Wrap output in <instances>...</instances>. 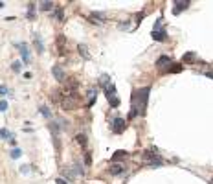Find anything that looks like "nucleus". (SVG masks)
<instances>
[{"label": "nucleus", "mask_w": 213, "mask_h": 184, "mask_svg": "<svg viewBox=\"0 0 213 184\" xmlns=\"http://www.w3.org/2000/svg\"><path fill=\"white\" fill-rule=\"evenodd\" d=\"M0 7H4V2H0Z\"/></svg>", "instance_id": "nucleus-29"}, {"label": "nucleus", "mask_w": 213, "mask_h": 184, "mask_svg": "<svg viewBox=\"0 0 213 184\" xmlns=\"http://www.w3.org/2000/svg\"><path fill=\"white\" fill-rule=\"evenodd\" d=\"M191 6V2L189 0H177L175 4H173V13L175 15H178V13H182L184 9H188Z\"/></svg>", "instance_id": "nucleus-5"}, {"label": "nucleus", "mask_w": 213, "mask_h": 184, "mask_svg": "<svg viewBox=\"0 0 213 184\" xmlns=\"http://www.w3.org/2000/svg\"><path fill=\"white\" fill-rule=\"evenodd\" d=\"M143 160H145L147 166H151V168H158V166L164 164V159H162V157H158L156 153H149V151L143 153Z\"/></svg>", "instance_id": "nucleus-3"}, {"label": "nucleus", "mask_w": 213, "mask_h": 184, "mask_svg": "<svg viewBox=\"0 0 213 184\" xmlns=\"http://www.w3.org/2000/svg\"><path fill=\"white\" fill-rule=\"evenodd\" d=\"M211 184H213V179H211Z\"/></svg>", "instance_id": "nucleus-30"}, {"label": "nucleus", "mask_w": 213, "mask_h": 184, "mask_svg": "<svg viewBox=\"0 0 213 184\" xmlns=\"http://www.w3.org/2000/svg\"><path fill=\"white\" fill-rule=\"evenodd\" d=\"M77 50H79V53H81L85 59H88V57H90V53H88V48H86L85 44H79V46H77Z\"/></svg>", "instance_id": "nucleus-14"}, {"label": "nucleus", "mask_w": 213, "mask_h": 184, "mask_svg": "<svg viewBox=\"0 0 213 184\" xmlns=\"http://www.w3.org/2000/svg\"><path fill=\"white\" fill-rule=\"evenodd\" d=\"M6 94H7V87H6V85H0V98L6 96Z\"/></svg>", "instance_id": "nucleus-25"}, {"label": "nucleus", "mask_w": 213, "mask_h": 184, "mask_svg": "<svg viewBox=\"0 0 213 184\" xmlns=\"http://www.w3.org/2000/svg\"><path fill=\"white\" fill-rule=\"evenodd\" d=\"M171 63H173V59H171V57H167V55H162V57H158V61H156V68H158L160 72H164V74H165Z\"/></svg>", "instance_id": "nucleus-4"}, {"label": "nucleus", "mask_w": 213, "mask_h": 184, "mask_svg": "<svg viewBox=\"0 0 213 184\" xmlns=\"http://www.w3.org/2000/svg\"><path fill=\"white\" fill-rule=\"evenodd\" d=\"M108 173H112V175H121V173H125V168H123L121 164H112V166L108 168Z\"/></svg>", "instance_id": "nucleus-9"}, {"label": "nucleus", "mask_w": 213, "mask_h": 184, "mask_svg": "<svg viewBox=\"0 0 213 184\" xmlns=\"http://www.w3.org/2000/svg\"><path fill=\"white\" fill-rule=\"evenodd\" d=\"M162 20H164V18L160 17V18L154 22V28H153V31H151L153 39H154V41H158V42H162V41H167V31H165L164 28L160 29V26H162Z\"/></svg>", "instance_id": "nucleus-2"}, {"label": "nucleus", "mask_w": 213, "mask_h": 184, "mask_svg": "<svg viewBox=\"0 0 213 184\" xmlns=\"http://www.w3.org/2000/svg\"><path fill=\"white\" fill-rule=\"evenodd\" d=\"M7 111V101H0V112Z\"/></svg>", "instance_id": "nucleus-26"}, {"label": "nucleus", "mask_w": 213, "mask_h": 184, "mask_svg": "<svg viewBox=\"0 0 213 184\" xmlns=\"http://www.w3.org/2000/svg\"><path fill=\"white\" fill-rule=\"evenodd\" d=\"M75 140H77V144H79L81 147H86V136H85V135H77Z\"/></svg>", "instance_id": "nucleus-17"}, {"label": "nucleus", "mask_w": 213, "mask_h": 184, "mask_svg": "<svg viewBox=\"0 0 213 184\" xmlns=\"http://www.w3.org/2000/svg\"><path fill=\"white\" fill-rule=\"evenodd\" d=\"M110 127H112V131H114V133H118V135H120V133H123V131H125V127H127V125H125V120H123V118H114Z\"/></svg>", "instance_id": "nucleus-6"}, {"label": "nucleus", "mask_w": 213, "mask_h": 184, "mask_svg": "<svg viewBox=\"0 0 213 184\" xmlns=\"http://www.w3.org/2000/svg\"><path fill=\"white\" fill-rule=\"evenodd\" d=\"M7 136H11V135L7 133V129H0V138H4V140H6Z\"/></svg>", "instance_id": "nucleus-24"}, {"label": "nucleus", "mask_w": 213, "mask_h": 184, "mask_svg": "<svg viewBox=\"0 0 213 184\" xmlns=\"http://www.w3.org/2000/svg\"><path fill=\"white\" fill-rule=\"evenodd\" d=\"M33 17H35V4L29 2L28 4V18H33Z\"/></svg>", "instance_id": "nucleus-16"}, {"label": "nucleus", "mask_w": 213, "mask_h": 184, "mask_svg": "<svg viewBox=\"0 0 213 184\" xmlns=\"http://www.w3.org/2000/svg\"><path fill=\"white\" fill-rule=\"evenodd\" d=\"M18 48H20V53H22V61H24V63H29V52H28V46L22 42V44H18Z\"/></svg>", "instance_id": "nucleus-10"}, {"label": "nucleus", "mask_w": 213, "mask_h": 184, "mask_svg": "<svg viewBox=\"0 0 213 184\" xmlns=\"http://www.w3.org/2000/svg\"><path fill=\"white\" fill-rule=\"evenodd\" d=\"M20 155H22V151H20V149H17V147L11 151V159H18Z\"/></svg>", "instance_id": "nucleus-22"}, {"label": "nucleus", "mask_w": 213, "mask_h": 184, "mask_svg": "<svg viewBox=\"0 0 213 184\" xmlns=\"http://www.w3.org/2000/svg\"><path fill=\"white\" fill-rule=\"evenodd\" d=\"M55 182H57V184H68V182H66V181H64V179H57Z\"/></svg>", "instance_id": "nucleus-27"}, {"label": "nucleus", "mask_w": 213, "mask_h": 184, "mask_svg": "<svg viewBox=\"0 0 213 184\" xmlns=\"http://www.w3.org/2000/svg\"><path fill=\"white\" fill-rule=\"evenodd\" d=\"M193 59H195V53H193V52L184 53V61H193Z\"/></svg>", "instance_id": "nucleus-21"}, {"label": "nucleus", "mask_w": 213, "mask_h": 184, "mask_svg": "<svg viewBox=\"0 0 213 184\" xmlns=\"http://www.w3.org/2000/svg\"><path fill=\"white\" fill-rule=\"evenodd\" d=\"M20 66H22V63H20V61H15V63L11 65V68H13V72H20Z\"/></svg>", "instance_id": "nucleus-20"}, {"label": "nucleus", "mask_w": 213, "mask_h": 184, "mask_svg": "<svg viewBox=\"0 0 213 184\" xmlns=\"http://www.w3.org/2000/svg\"><path fill=\"white\" fill-rule=\"evenodd\" d=\"M149 92L151 88L149 87H143V88H138L132 92V107H131V112H129V120L136 118V116H143L147 112V100H149Z\"/></svg>", "instance_id": "nucleus-1"}, {"label": "nucleus", "mask_w": 213, "mask_h": 184, "mask_svg": "<svg viewBox=\"0 0 213 184\" xmlns=\"http://www.w3.org/2000/svg\"><path fill=\"white\" fill-rule=\"evenodd\" d=\"M40 114H42L44 118H51V112H50L48 107H40Z\"/></svg>", "instance_id": "nucleus-19"}, {"label": "nucleus", "mask_w": 213, "mask_h": 184, "mask_svg": "<svg viewBox=\"0 0 213 184\" xmlns=\"http://www.w3.org/2000/svg\"><path fill=\"white\" fill-rule=\"evenodd\" d=\"M51 74H53V77H55L57 81H64V79H66V74H64V70H63L59 65H55V66L51 68Z\"/></svg>", "instance_id": "nucleus-7"}, {"label": "nucleus", "mask_w": 213, "mask_h": 184, "mask_svg": "<svg viewBox=\"0 0 213 184\" xmlns=\"http://www.w3.org/2000/svg\"><path fill=\"white\" fill-rule=\"evenodd\" d=\"M90 17H92V18H97L96 22H105V18H107V15H105V13H101V11H92V13H90Z\"/></svg>", "instance_id": "nucleus-11"}, {"label": "nucleus", "mask_w": 213, "mask_h": 184, "mask_svg": "<svg viewBox=\"0 0 213 184\" xmlns=\"http://www.w3.org/2000/svg\"><path fill=\"white\" fill-rule=\"evenodd\" d=\"M53 6H55L53 2H40V9H42V11H51Z\"/></svg>", "instance_id": "nucleus-15"}, {"label": "nucleus", "mask_w": 213, "mask_h": 184, "mask_svg": "<svg viewBox=\"0 0 213 184\" xmlns=\"http://www.w3.org/2000/svg\"><path fill=\"white\" fill-rule=\"evenodd\" d=\"M85 164H86V166H90V164H92V157H90V153H88V151H85Z\"/></svg>", "instance_id": "nucleus-23"}, {"label": "nucleus", "mask_w": 213, "mask_h": 184, "mask_svg": "<svg viewBox=\"0 0 213 184\" xmlns=\"http://www.w3.org/2000/svg\"><path fill=\"white\" fill-rule=\"evenodd\" d=\"M53 17H55V20L63 22V18H64V11H63V7H55V11H53Z\"/></svg>", "instance_id": "nucleus-12"}, {"label": "nucleus", "mask_w": 213, "mask_h": 184, "mask_svg": "<svg viewBox=\"0 0 213 184\" xmlns=\"http://www.w3.org/2000/svg\"><path fill=\"white\" fill-rule=\"evenodd\" d=\"M57 48H59V53H61V55L66 53V39H64V35H59V37H57Z\"/></svg>", "instance_id": "nucleus-8"}, {"label": "nucleus", "mask_w": 213, "mask_h": 184, "mask_svg": "<svg viewBox=\"0 0 213 184\" xmlns=\"http://www.w3.org/2000/svg\"><path fill=\"white\" fill-rule=\"evenodd\" d=\"M125 155H127L125 151H116V153L112 155V162H116V160H120V159H123Z\"/></svg>", "instance_id": "nucleus-18"}, {"label": "nucleus", "mask_w": 213, "mask_h": 184, "mask_svg": "<svg viewBox=\"0 0 213 184\" xmlns=\"http://www.w3.org/2000/svg\"><path fill=\"white\" fill-rule=\"evenodd\" d=\"M204 76H208V77H211L213 79V72H204Z\"/></svg>", "instance_id": "nucleus-28"}, {"label": "nucleus", "mask_w": 213, "mask_h": 184, "mask_svg": "<svg viewBox=\"0 0 213 184\" xmlns=\"http://www.w3.org/2000/svg\"><path fill=\"white\" fill-rule=\"evenodd\" d=\"M33 44H35V48H37V52H39V53H40V52H44V46H42V41H40V37H39V35H35Z\"/></svg>", "instance_id": "nucleus-13"}]
</instances>
